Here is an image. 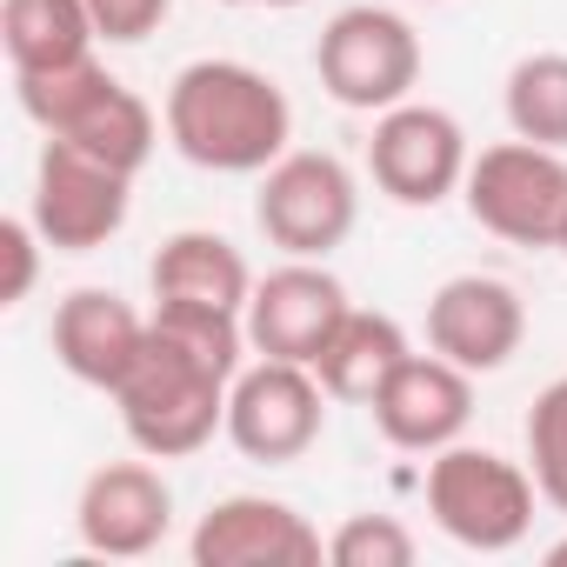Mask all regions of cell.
Instances as JSON below:
<instances>
[{
  "mask_svg": "<svg viewBox=\"0 0 567 567\" xmlns=\"http://www.w3.org/2000/svg\"><path fill=\"white\" fill-rule=\"evenodd\" d=\"M374 427L394 441V447H408V454H441V447H454L461 434H467V421H474V374L467 368H454L447 354H408L394 374H388V388L374 394Z\"/></svg>",
  "mask_w": 567,
  "mask_h": 567,
  "instance_id": "14",
  "label": "cell"
},
{
  "mask_svg": "<svg viewBox=\"0 0 567 567\" xmlns=\"http://www.w3.org/2000/svg\"><path fill=\"white\" fill-rule=\"evenodd\" d=\"M354 214H361V187H354L348 161L308 154V147L301 154H280L260 174V194H254L260 234L288 260H328L354 234Z\"/></svg>",
  "mask_w": 567,
  "mask_h": 567,
  "instance_id": "5",
  "label": "cell"
},
{
  "mask_svg": "<svg viewBox=\"0 0 567 567\" xmlns=\"http://www.w3.org/2000/svg\"><path fill=\"white\" fill-rule=\"evenodd\" d=\"M147 280H154V301H194V308H227V315H247V295H254V274H247L240 247L207 234V227L167 234Z\"/></svg>",
  "mask_w": 567,
  "mask_h": 567,
  "instance_id": "16",
  "label": "cell"
},
{
  "mask_svg": "<svg viewBox=\"0 0 567 567\" xmlns=\"http://www.w3.org/2000/svg\"><path fill=\"white\" fill-rule=\"evenodd\" d=\"M461 194L487 234H501L514 247H554L560 220H567V161H560V147H534L514 134L467 161Z\"/></svg>",
  "mask_w": 567,
  "mask_h": 567,
  "instance_id": "4",
  "label": "cell"
},
{
  "mask_svg": "<svg viewBox=\"0 0 567 567\" xmlns=\"http://www.w3.org/2000/svg\"><path fill=\"white\" fill-rule=\"evenodd\" d=\"M534 474L494 447H441L427 467V514L467 554H507L534 527Z\"/></svg>",
  "mask_w": 567,
  "mask_h": 567,
  "instance_id": "3",
  "label": "cell"
},
{
  "mask_svg": "<svg viewBox=\"0 0 567 567\" xmlns=\"http://www.w3.org/2000/svg\"><path fill=\"white\" fill-rule=\"evenodd\" d=\"M220 8H254V0H220Z\"/></svg>",
  "mask_w": 567,
  "mask_h": 567,
  "instance_id": "29",
  "label": "cell"
},
{
  "mask_svg": "<svg viewBox=\"0 0 567 567\" xmlns=\"http://www.w3.org/2000/svg\"><path fill=\"white\" fill-rule=\"evenodd\" d=\"M554 247H560V254H567V220H560V240H554Z\"/></svg>",
  "mask_w": 567,
  "mask_h": 567,
  "instance_id": "28",
  "label": "cell"
},
{
  "mask_svg": "<svg viewBox=\"0 0 567 567\" xmlns=\"http://www.w3.org/2000/svg\"><path fill=\"white\" fill-rule=\"evenodd\" d=\"M114 74L87 54V61H68V68H34V74H14V87H21V114L41 127V134H61L101 87H107Z\"/></svg>",
  "mask_w": 567,
  "mask_h": 567,
  "instance_id": "21",
  "label": "cell"
},
{
  "mask_svg": "<svg viewBox=\"0 0 567 567\" xmlns=\"http://www.w3.org/2000/svg\"><path fill=\"white\" fill-rule=\"evenodd\" d=\"M527 461H534L540 501H554L567 514V374L554 388H540V401L527 414Z\"/></svg>",
  "mask_w": 567,
  "mask_h": 567,
  "instance_id": "22",
  "label": "cell"
},
{
  "mask_svg": "<svg viewBox=\"0 0 567 567\" xmlns=\"http://www.w3.org/2000/svg\"><path fill=\"white\" fill-rule=\"evenodd\" d=\"M147 348V321L114 295V288H74L61 308H54V361L81 381V388H101L114 394L134 361Z\"/></svg>",
  "mask_w": 567,
  "mask_h": 567,
  "instance_id": "15",
  "label": "cell"
},
{
  "mask_svg": "<svg viewBox=\"0 0 567 567\" xmlns=\"http://www.w3.org/2000/svg\"><path fill=\"white\" fill-rule=\"evenodd\" d=\"M174 527V487L147 467V461H107L87 474L81 501H74V534L87 554L107 560H141L167 540Z\"/></svg>",
  "mask_w": 567,
  "mask_h": 567,
  "instance_id": "12",
  "label": "cell"
},
{
  "mask_svg": "<svg viewBox=\"0 0 567 567\" xmlns=\"http://www.w3.org/2000/svg\"><path fill=\"white\" fill-rule=\"evenodd\" d=\"M527 341V308L494 274H454L427 301V348L467 374H501Z\"/></svg>",
  "mask_w": 567,
  "mask_h": 567,
  "instance_id": "11",
  "label": "cell"
},
{
  "mask_svg": "<svg viewBox=\"0 0 567 567\" xmlns=\"http://www.w3.org/2000/svg\"><path fill=\"white\" fill-rule=\"evenodd\" d=\"M187 554H194V567H315L328 547L308 527V514H295L288 501L227 494L200 514Z\"/></svg>",
  "mask_w": 567,
  "mask_h": 567,
  "instance_id": "13",
  "label": "cell"
},
{
  "mask_svg": "<svg viewBox=\"0 0 567 567\" xmlns=\"http://www.w3.org/2000/svg\"><path fill=\"white\" fill-rule=\"evenodd\" d=\"M547 567H567V540H554V547H547Z\"/></svg>",
  "mask_w": 567,
  "mask_h": 567,
  "instance_id": "26",
  "label": "cell"
},
{
  "mask_svg": "<svg viewBox=\"0 0 567 567\" xmlns=\"http://www.w3.org/2000/svg\"><path fill=\"white\" fill-rule=\"evenodd\" d=\"M48 141H68V147H81V154H94V161H107V167H121V174H141L147 167V154H154V107L127 87V81H107L61 134H48Z\"/></svg>",
  "mask_w": 567,
  "mask_h": 567,
  "instance_id": "19",
  "label": "cell"
},
{
  "mask_svg": "<svg viewBox=\"0 0 567 567\" xmlns=\"http://www.w3.org/2000/svg\"><path fill=\"white\" fill-rule=\"evenodd\" d=\"M368 174L388 200L401 207H441L461 181H467V134L447 107H421L401 101L374 121L368 141Z\"/></svg>",
  "mask_w": 567,
  "mask_h": 567,
  "instance_id": "9",
  "label": "cell"
},
{
  "mask_svg": "<svg viewBox=\"0 0 567 567\" xmlns=\"http://www.w3.org/2000/svg\"><path fill=\"white\" fill-rule=\"evenodd\" d=\"M127 181L121 167L68 147V141H48L41 161H34V200H28V220L41 227V240L54 254H94L107 247L121 227H127Z\"/></svg>",
  "mask_w": 567,
  "mask_h": 567,
  "instance_id": "8",
  "label": "cell"
},
{
  "mask_svg": "<svg viewBox=\"0 0 567 567\" xmlns=\"http://www.w3.org/2000/svg\"><path fill=\"white\" fill-rule=\"evenodd\" d=\"M321 421H328V388L308 361H254L234 374L227 388V441L247 454V461H301L315 441H321Z\"/></svg>",
  "mask_w": 567,
  "mask_h": 567,
  "instance_id": "7",
  "label": "cell"
},
{
  "mask_svg": "<svg viewBox=\"0 0 567 567\" xmlns=\"http://www.w3.org/2000/svg\"><path fill=\"white\" fill-rule=\"evenodd\" d=\"M334 567H414V534L394 514H348L328 534Z\"/></svg>",
  "mask_w": 567,
  "mask_h": 567,
  "instance_id": "23",
  "label": "cell"
},
{
  "mask_svg": "<svg viewBox=\"0 0 567 567\" xmlns=\"http://www.w3.org/2000/svg\"><path fill=\"white\" fill-rule=\"evenodd\" d=\"M295 107L247 61H187L167 87V141L207 174H267L288 154Z\"/></svg>",
  "mask_w": 567,
  "mask_h": 567,
  "instance_id": "1",
  "label": "cell"
},
{
  "mask_svg": "<svg viewBox=\"0 0 567 567\" xmlns=\"http://www.w3.org/2000/svg\"><path fill=\"white\" fill-rule=\"evenodd\" d=\"M408 334L394 315H368V308H348V321L328 334V348L315 354V374L328 388V401H348V408H374V394L388 388V374L408 361Z\"/></svg>",
  "mask_w": 567,
  "mask_h": 567,
  "instance_id": "17",
  "label": "cell"
},
{
  "mask_svg": "<svg viewBox=\"0 0 567 567\" xmlns=\"http://www.w3.org/2000/svg\"><path fill=\"white\" fill-rule=\"evenodd\" d=\"M227 388H234V368L207 361L200 348L147 321V348L134 374L114 388V408H121L127 441L147 461H181V454H200L214 427H227Z\"/></svg>",
  "mask_w": 567,
  "mask_h": 567,
  "instance_id": "2",
  "label": "cell"
},
{
  "mask_svg": "<svg viewBox=\"0 0 567 567\" xmlns=\"http://www.w3.org/2000/svg\"><path fill=\"white\" fill-rule=\"evenodd\" d=\"M0 41H8L14 74H34V68L87 61L101 28L87 14V0H0Z\"/></svg>",
  "mask_w": 567,
  "mask_h": 567,
  "instance_id": "18",
  "label": "cell"
},
{
  "mask_svg": "<svg viewBox=\"0 0 567 567\" xmlns=\"http://www.w3.org/2000/svg\"><path fill=\"white\" fill-rule=\"evenodd\" d=\"M167 8H174V0H87V14H94L101 41H121V48L147 41V34L167 21Z\"/></svg>",
  "mask_w": 567,
  "mask_h": 567,
  "instance_id": "25",
  "label": "cell"
},
{
  "mask_svg": "<svg viewBox=\"0 0 567 567\" xmlns=\"http://www.w3.org/2000/svg\"><path fill=\"white\" fill-rule=\"evenodd\" d=\"M507 127L534 147H567V54H520L501 87Z\"/></svg>",
  "mask_w": 567,
  "mask_h": 567,
  "instance_id": "20",
  "label": "cell"
},
{
  "mask_svg": "<svg viewBox=\"0 0 567 567\" xmlns=\"http://www.w3.org/2000/svg\"><path fill=\"white\" fill-rule=\"evenodd\" d=\"M348 321V288L321 260H288L247 295V348L267 361H308L328 348V334Z\"/></svg>",
  "mask_w": 567,
  "mask_h": 567,
  "instance_id": "10",
  "label": "cell"
},
{
  "mask_svg": "<svg viewBox=\"0 0 567 567\" xmlns=\"http://www.w3.org/2000/svg\"><path fill=\"white\" fill-rule=\"evenodd\" d=\"M41 227L34 220H8L0 227V254H8V280H0V308H21L34 295V274H41Z\"/></svg>",
  "mask_w": 567,
  "mask_h": 567,
  "instance_id": "24",
  "label": "cell"
},
{
  "mask_svg": "<svg viewBox=\"0 0 567 567\" xmlns=\"http://www.w3.org/2000/svg\"><path fill=\"white\" fill-rule=\"evenodd\" d=\"M254 8H301V0H254Z\"/></svg>",
  "mask_w": 567,
  "mask_h": 567,
  "instance_id": "27",
  "label": "cell"
},
{
  "mask_svg": "<svg viewBox=\"0 0 567 567\" xmlns=\"http://www.w3.org/2000/svg\"><path fill=\"white\" fill-rule=\"evenodd\" d=\"M321 87L354 114H388L421 81V41L394 8H341L315 48Z\"/></svg>",
  "mask_w": 567,
  "mask_h": 567,
  "instance_id": "6",
  "label": "cell"
}]
</instances>
